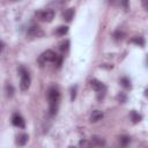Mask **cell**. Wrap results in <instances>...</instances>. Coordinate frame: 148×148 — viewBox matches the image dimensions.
Returning a JSON list of instances; mask_svg holds the SVG:
<instances>
[{"instance_id":"obj_5","label":"cell","mask_w":148,"mask_h":148,"mask_svg":"<svg viewBox=\"0 0 148 148\" xmlns=\"http://www.w3.org/2000/svg\"><path fill=\"white\" fill-rule=\"evenodd\" d=\"M27 35H28L30 38H36V37H42V36L44 35V33H43V30H42L41 27H38V26H31V27L28 29Z\"/></svg>"},{"instance_id":"obj_25","label":"cell","mask_w":148,"mask_h":148,"mask_svg":"<svg viewBox=\"0 0 148 148\" xmlns=\"http://www.w3.org/2000/svg\"><path fill=\"white\" fill-rule=\"evenodd\" d=\"M4 46H5V44H4L1 41H0V52H1V51L4 50Z\"/></svg>"},{"instance_id":"obj_2","label":"cell","mask_w":148,"mask_h":148,"mask_svg":"<svg viewBox=\"0 0 148 148\" xmlns=\"http://www.w3.org/2000/svg\"><path fill=\"white\" fill-rule=\"evenodd\" d=\"M19 73H20V75H21L20 88H21V90L26 92V90H28V88L30 87V82H31L30 75H29L28 71H27L24 67H20V68H19Z\"/></svg>"},{"instance_id":"obj_21","label":"cell","mask_w":148,"mask_h":148,"mask_svg":"<svg viewBox=\"0 0 148 148\" xmlns=\"http://www.w3.org/2000/svg\"><path fill=\"white\" fill-rule=\"evenodd\" d=\"M120 4H122V6L124 7L125 11H127L130 8V0H120Z\"/></svg>"},{"instance_id":"obj_14","label":"cell","mask_w":148,"mask_h":148,"mask_svg":"<svg viewBox=\"0 0 148 148\" xmlns=\"http://www.w3.org/2000/svg\"><path fill=\"white\" fill-rule=\"evenodd\" d=\"M130 142H131V138H130V136H127V135H120V138H119V143H120V146L126 147Z\"/></svg>"},{"instance_id":"obj_22","label":"cell","mask_w":148,"mask_h":148,"mask_svg":"<svg viewBox=\"0 0 148 148\" xmlns=\"http://www.w3.org/2000/svg\"><path fill=\"white\" fill-rule=\"evenodd\" d=\"M75 96H77V86L72 87V89H71V100L74 101L75 100Z\"/></svg>"},{"instance_id":"obj_24","label":"cell","mask_w":148,"mask_h":148,"mask_svg":"<svg viewBox=\"0 0 148 148\" xmlns=\"http://www.w3.org/2000/svg\"><path fill=\"white\" fill-rule=\"evenodd\" d=\"M142 3V7L145 11H148V0H141Z\"/></svg>"},{"instance_id":"obj_18","label":"cell","mask_w":148,"mask_h":148,"mask_svg":"<svg viewBox=\"0 0 148 148\" xmlns=\"http://www.w3.org/2000/svg\"><path fill=\"white\" fill-rule=\"evenodd\" d=\"M68 49H69V42H68V41L62 42V43L60 44V51H61V52H66Z\"/></svg>"},{"instance_id":"obj_6","label":"cell","mask_w":148,"mask_h":148,"mask_svg":"<svg viewBox=\"0 0 148 148\" xmlns=\"http://www.w3.org/2000/svg\"><path fill=\"white\" fill-rule=\"evenodd\" d=\"M12 124L19 128H24L26 127V120L23 119V117L19 113H14L12 117Z\"/></svg>"},{"instance_id":"obj_8","label":"cell","mask_w":148,"mask_h":148,"mask_svg":"<svg viewBox=\"0 0 148 148\" xmlns=\"http://www.w3.org/2000/svg\"><path fill=\"white\" fill-rule=\"evenodd\" d=\"M103 112L102 111H100V110H95V111H93V113L90 115V122L92 123H97V122H100L102 118H103Z\"/></svg>"},{"instance_id":"obj_11","label":"cell","mask_w":148,"mask_h":148,"mask_svg":"<svg viewBox=\"0 0 148 148\" xmlns=\"http://www.w3.org/2000/svg\"><path fill=\"white\" fill-rule=\"evenodd\" d=\"M73 16H74V8H68L64 12V20H66L67 22L72 21Z\"/></svg>"},{"instance_id":"obj_19","label":"cell","mask_w":148,"mask_h":148,"mask_svg":"<svg viewBox=\"0 0 148 148\" xmlns=\"http://www.w3.org/2000/svg\"><path fill=\"white\" fill-rule=\"evenodd\" d=\"M6 93H7V96H10V97H12L14 95V88H13L12 85H7L6 86Z\"/></svg>"},{"instance_id":"obj_13","label":"cell","mask_w":148,"mask_h":148,"mask_svg":"<svg viewBox=\"0 0 148 148\" xmlns=\"http://www.w3.org/2000/svg\"><path fill=\"white\" fill-rule=\"evenodd\" d=\"M67 31H68V27H66V26H60V27L57 28L56 34H57L58 36H65V35L67 34Z\"/></svg>"},{"instance_id":"obj_9","label":"cell","mask_w":148,"mask_h":148,"mask_svg":"<svg viewBox=\"0 0 148 148\" xmlns=\"http://www.w3.org/2000/svg\"><path fill=\"white\" fill-rule=\"evenodd\" d=\"M28 140H29V135H28L27 133H21V134H19L18 138H16V143H18L19 146H24V145L28 142Z\"/></svg>"},{"instance_id":"obj_15","label":"cell","mask_w":148,"mask_h":148,"mask_svg":"<svg viewBox=\"0 0 148 148\" xmlns=\"http://www.w3.org/2000/svg\"><path fill=\"white\" fill-rule=\"evenodd\" d=\"M131 42L134 43V44H136V45H139V46H145V39H143V37H134V38L131 39Z\"/></svg>"},{"instance_id":"obj_12","label":"cell","mask_w":148,"mask_h":148,"mask_svg":"<svg viewBox=\"0 0 148 148\" xmlns=\"http://www.w3.org/2000/svg\"><path fill=\"white\" fill-rule=\"evenodd\" d=\"M130 117H131V120L134 123V124H136V123H139L140 120H141V116L135 111V110H132L131 111V113H130Z\"/></svg>"},{"instance_id":"obj_16","label":"cell","mask_w":148,"mask_h":148,"mask_svg":"<svg viewBox=\"0 0 148 148\" xmlns=\"http://www.w3.org/2000/svg\"><path fill=\"white\" fill-rule=\"evenodd\" d=\"M120 85H122L125 89H131V81H130V79H127V78H122V79H120Z\"/></svg>"},{"instance_id":"obj_17","label":"cell","mask_w":148,"mask_h":148,"mask_svg":"<svg viewBox=\"0 0 148 148\" xmlns=\"http://www.w3.org/2000/svg\"><path fill=\"white\" fill-rule=\"evenodd\" d=\"M123 37H124V33H123V31L116 30V31L113 33V39H115V41H120V39H123Z\"/></svg>"},{"instance_id":"obj_4","label":"cell","mask_w":148,"mask_h":148,"mask_svg":"<svg viewBox=\"0 0 148 148\" xmlns=\"http://www.w3.org/2000/svg\"><path fill=\"white\" fill-rule=\"evenodd\" d=\"M36 15L43 22H51L53 20V18H54V12L52 10H45V11L38 12Z\"/></svg>"},{"instance_id":"obj_1","label":"cell","mask_w":148,"mask_h":148,"mask_svg":"<svg viewBox=\"0 0 148 148\" xmlns=\"http://www.w3.org/2000/svg\"><path fill=\"white\" fill-rule=\"evenodd\" d=\"M48 100H49V104H50V115L54 116L58 111V104L60 101V93L57 88L51 87L48 90Z\"/></svg>"},{"instance_id":"obj_26","label":"cell","mask_w":148,"mask_h":148,"mask_svg":"<svg viewBox=\"0 0 148 148\" xmlns=\"http://www.w3.org/2000/svg\"><path fill=\"white\" fill-rule=\"evenodd\" d=\"M13 1H16V0H13Z\"/></svg>"},{"instance_id":"obj_10","label":"cell","mask_w":148,"mask_h":148,"mask_svg":"<svg viewBox=\"0 0 148 148\" xmlns=\"http://www.w3.org/2000/svg\"><path fill=\"white\" fill-rule=\"evenodd\" d=\"M89 145H90V146H104V145H105V141H104L102 138L94 135V136L92 138V141H90Z\"/></svg>"},{"instance_id":"obj_7","label":"cell","mask_w":148,"mask_h":148,"mask_svg":"<svg viewBox=\"0 0 148 148\" xmlns=\"http://www.w3.org/2000/svg\"><path fill=\"white\" fill-rule=\"evenodd\" d=\"M90 86H92V88H93L94 90H96V92L105 90V86H104L101 81H98L97 79H93V80L90 81Z\"/></svg>"},{"instance_id":"obj_3","label":"cell","mask_w":148,"mask_h":148,"mask_svg":"<svg viewBox=\"0 0 148 148\" xmlns=\"http://www.w3.org/2000/svg\"><path fill=\"white\" fill-rule=\"evenodd\" d=\"M57 57H58V54H56V52H53L52 50H46V51L39 57L38 61H39L41 66H43L45 62H54L56 59H57Z\"/></svg>"},{"instance_id":"obj_20","label":"cell","mask_w":148,"mask_h":148,"mask_svg":"<svg viewBox=\"0 0 148 148\" xmlns=\"http://www.w3.org/2000/svg\"><path fill=\"white\" fill-rule=\"evenodd\" d=\"M117 100H118L119 103H125L126 100H127V97H126V95H125L124 93H120V94L117 96Z\"/></svg>"},{"instance_id":"obj_23","label":"cell","mask_w":148,"mask_h":148,"mask_svg":"<svg viewBox=\"0 0 148 148\" xmlns=\"http://www.w3.org/2000/svg\"><path fill=\"white\" fill-rule=\"evenodd\" d=\"M54 64L57 65V67H60L61 64H62V56H58L57 59H56V61H54Z\"/></svg>"}]
</instances>
